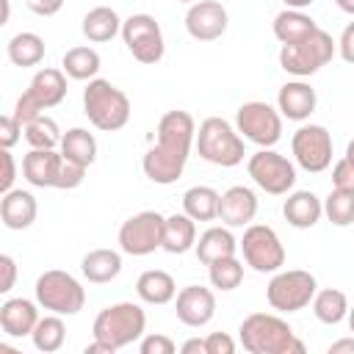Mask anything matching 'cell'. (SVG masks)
<instances>
[{
    "label": "cell",
    "mask_w": 354,
    "mask_h": 354,
    "mask_svg": "<svg viewBox=\"0 0 354 354\" xmlns=\"http://www.w3.org/2000/svg\"><path fill=\"white\" fill-rule=\"evenodd\" d=\"M241 346L249 354H304V343L293 335L290 324L271 313H252L238 326Z\"/></svg>",
    "instance_id": "cell-1"
},
{
    "label": "cell",
    "mask_w": 354,
    "mask_h": 354,
    "mask_svg": "<svg viewBox=\"0 0 354 354\" xmlns=\"http://www.w3.org/2000/svg\"><path fill=\"white\" fill-rule=\"evenodd\" d=\"M83 113L102 133H116L130 122V100L111 80L94 77L83 88Z\"/></svg>",
    "instance_id": "cell-2"
},
{
    "label": "cell",
    "mask_w": 354,
    "mask_h": 354,
    "mask_svg": "<svg viewBox=\"0 0 354 354\" xmlns=\"http://www.w3.org/2000/svg\"><path fill=\"white\" fill-rule=\"evenodd\" d=\"M196 152L202 160L213 166L232 169L243 160L246 147H243V136L238 133V127H232L221 116H207L196 130Z\"/></svg>",
    "instance_id": "cell-3"
},
{
    "label": "cell",
    "mask_w": 354,
    "mask_h": 354,
    "mask_svg": "<svg viewBox=\"0 0 354 354\" xmlns=\"http://www.w3.org/2000/svg\"><path fill=\"white\" fill-rule=\"evenodd\" d=\"M144 329H147V313L141 310V304H133V301H119L100 310L91 324L94 337L108 343L113 351L141 340Z\"/></svg>",
    "instance_id": "cell-4"
},
{
    "label": "cell",
    "mask_w": 354,
    "mask_h": 354,
    "mask_svg": "<svg viewBox=\"0 0 354 354\" xmlns=\"http://www.w3.org/2000/svg\"><path fill=\"white\" fill-rule=\"evenodd\" d=\"M335 50H337V41L324 28H315L301 41L282 44L279 66L293 77H310V75H315L321 66H326L335 58Z\"/></svg>",
    "instance_id": "cell-5"
},
{
    "label": "cell",
    "mask_w": 354,
    "mask_h": 354,
    "mask_svg": "<svg viewBox=\"0 0 354 354\" xmlns=\"http://www.w3.org/2000/svg\"><path fill=\"white\" fill-rule=\"evenodd\" d=\"M33 293H36L39 307H44L50 313H58V315H77L83 310V304H86L83 285L69 271H61V268L44 271L36 279Z\"/></svg>",
    "instance_id": "cell-6"
},
{
    "label": "cell",
    "mask_w": 354,
    "mask_h": 354,
    "mask_svg": "<svg viewBox=\"0 0 354 354\" xmlns=\"http://www.w3.org/2000/svg\"><path fill=\"white\" fill-rule=\"evenodd\" d=\"M318 293V282L310 271L290 268V271H274L271 282L266 285V299L279 313H299L307 304H313V296Z\"/></svg>",
    "instance_id": "cell-7"
},
{
    "label": "cell",
    "mask_w": 354,
    "mask_h": 354,
    "mask_svg": "<svg viewBox=\"0 0 354 354\" xmlns=\"http://www.w3.org/2000/svg\"><path fill=\"white\" fill-rule=\"evenodd\" d=\"M249 177L254 180L257 188H263L271 196H282L296 185V166L285 155H279L271 147H260L249 163H246Z\"/></svg>",
    "instance_id": "cell-8"
},
{
    "label": "cell",
    "mask_w": 354,
    "mask_h": 354,
    "mask_svg": "<svg viewBox=\"0 0 354 354\" xmlns=\"http://www.w3.org/2000/svg\"><path fill=\"white\" fill-rule=\"evenodd\" d=\"M238 249L246 266H252L257 274H274L285 266V246L268 224H249L238 241Z\"/></svg>",
    "instance_id": "cell-9"
},
{
    "label": "cell",
    "mask_w": 354,
    "mask_h": 354,
    "mask_svg": "<svg viewBox=\"0 0 354 354\" xmlns=\"http://www.w3.org/2000/svg\"><path fill=\"white\" fill-rule=\"evenodd\" d=\"M235 127L243 136V141H252L257 147H274L282 138V113L268 102L252 100L238 108Z\"/></svg>",
    "instance_id": "cell-10"
},
{
    "label": "cell",
    "mask_w": 354,
    "mask_h": 354,
    "mask_svg": "<svg viewBox=\"0 0 354 354\" xmlns=\"http://www.w3.org/2000/svg\"><path fill=\"white\" fill-rule=\"evenodd\" d=\"M163 224L166 216L158 210H141L130 216L119 227V249L133 257H147L155 249H163Z\"/></svg>",
    "instance_id": "cell-11"
},
{
    "label": "cell",
    "mask_w": 354,
    "mask_h": 354,
    "mask_svg": "<svg viewBox=\"0 0 354 354\" xmlns=\"http://www.w3.org/2000/svg\"><path fill=\"white\" fill-rule=\"evenodd\" d=\"M122 41L130 50V55L138 64H158L166 53L163 30L155 17L149 14H133L122 22Z\"/></svg>",
    "instance_id": "cell-12"
},
{
    "label": "cell",
    "mask_w": 354,
    "mask_h": 354,
    "mask_svg": "<svg viewBox=\"0 0 354 354\" xmlns=\"http://www.w3.org/2000/svg\"><path fill=\"white\" fill-rule=\"evenodd\" d=\"M296 166L310 174H321L332 166V136L324 124H301L290 138Z\"/></svg>",
    "instance_id": "cell-13"
},
{
    "label": "cell",
    "mask_w": 354,
    "mask_h": 354,
    "mask_svg": "<svg viewBox=\"0 0 354 354\" xmlns=\"http://www.w3.org/2000/svg\"><path fill=\"white\" fill-rule=\"evenodd\" d=\"M230 25L227 8L218 0H196L185 14V30L196 41H216Z\"/></svg>",
    "instance_id": "cell-14"
},
{
    "label": "cell",
    "mask_w": 354,
    "mask_h": 354,
    "mask_svg": "<svg viewBox=\"0 0 354 354\" xmlns=\"http://www.w3.org/2000/svg\"><path fill=\"white\" fill-rule=\"evenodd\" d=\"M174 313H177L180 324H185L191 329H199V326L213 321V315H216V296H213L210 288L185 285L174 296Z\"/></svg>",
    "instance_id": "cell-15"
},
{
    "label": "cell",
    "mask_w": 354,
    "mask_h": 354,
    "mask_svg": "<svg viewBox=\"0 0 354 354\" xmlns=\"http://www.w3.org/2000/svg\"><path fill=\"white\" fill-rule=\"evenodd\" d=\"M158 144L180 152V155H191V147L196 144V122L188 111H169L160 116L158 122Z\"/></svg>",
    "instance_id": "cell-16"
},
{
    "label": "cell",
    "mask_w": 354,
    "mask_h": 354,
    "mask_svg": "<svg viewBox=\"0 0 354 354\" xmlns=\"http://www.w3.org/2000/svg\"><path fill=\"white\" fill-rule=\"evenodd\" d=\"M185 163H188V155H180V152H171L160 144H152L144 158H141V169L144 174L155 183V185H171L183 177L185 171Z\"/></svg>",
    "instance_id": "cell-17"
},
{
    "label": "cell",
    "mask_w": 354,
    "mask_h": 354,
    "mask_svg": "<svg viewBox=\"0 0 354 354\" xmlns=\"http://www.w3.org/2000/svg\"><path fill=\"white\" fill-rule=\"evenodd\" d=\"M257 216V196L246 185H232L221 194L218 202V218L227 227H249Z\"/></svg>",
    "instance_id": "cell-18"
},
{
    "label": "cell",
    "mask_w": 354,
    "mask_h": 354,
    "mask_svg": "<svg viewBox=\"0 0 354 354\" xmlns=\"http://www.w3.org/2000/svg\"><path fill=\"white\" fill-rule=\"evenodd\" d=\"M318 105V97H315V88L304 80H288L279 94H277V108L285 119L290 122H304L310 119V113L315 111Z\"/></svg>",
    "instance_id": "cell-19"
},
{
    "label": "cell",
    "mask_w": 354,
    "mask_h": 354,
    "mask_svg": "<svg viewBox=\"0 0 354 354\" xmlns=\"http://www.w3.org/2000/svg\"><path fill=\"white\" fill-rule=\"evenodd\" d=\"M61 163H64L61 149L58 152L55 149H30L22 158V177L33 188H55Z\"/></svg>",
    "instance_id": "cell-20"
},
{
    "label": "cell",
    "mask_w": 354,
    "mask_h": 354,
    "mask_svg": "<svg viewBox=\"0 0 354 354\" xmlns=\"http://www.w3.org/2000/svg\"><path fill=\"white\" fill-rule=\"evenodd\" d=\"M39 216L36 196L22 188H11L0 199V218L6 230H28Z\"/></svg>",
    "instance_id": "cell-21"
},
{
    "label": "cell",
    "mask_w": 354,
    "mask_h": 354,
    "mask_svg": "<svg viewBox=\"0 0 354 354\" xmlns=\"http://www.w3.org/2000/svg\"><path fill=\"white\" fill-rule=\"evenodd\" d=\"M39 304V301H36ZM30 299H6L0 304V329L8 337H25L39 324V310Z\"/></svg>",
    "instance_id": "cell-22"
},
{
    "label": "cell",
    "mask_w": 354,
    "mask_h": 354,
    "mask_svg": "<svg viewBox=\"0 0 354 354\" xmlns=\"http://www.w3.org/2000/svg\"><path fill=\"white\" fill-rule=\"evenodd\" d=\"M282 216L290 227L296 230H310L321 221L324 216V202L313 194V191H293L288 194L285 205H282Z\"/></svg>",
    "instance_id": "cell-23"
},
{
    "label": "cell",
    "mask_w": 354,
    "mask_h": 354,
    "mask_svg": "<svg viewBox=\"0 0 354 354\" xmlns=\"http://www.w3.org/2000/svg\"><path fill=\"white\" fill-rule=\"evenodd\" d=\"M30 97L47 111V108H55L64 102L66 97V72L64 69H55V66H44L33 75L30 86H28Z\"/></svg>",
    "instance_id": "cell-24"
},
{
    "label": "cell",
    "mask_w": 354,
    "mask_h": 354,
    "mask_svg": "<svg viewBox=\"0 0 354 354\" xmlns=\"http://www.w3.org/2000/svg\"><path fill=\"white\" fill-rule=\"evenodd\" d=\"M194 249H196L199 263L210 266V263H216V260L232 257V254L238 252V241H235V235L230 232V227H207V230L199 235V241H196Z\"/></svg>",
    "instance_id": "cell-25"
},
{
    "label": "cell",
    "mask_w": 354,
    "mask_h": 354,
    "mask_svg": "<svg viewBox=\"0 0 354 354\" xmlns=\"http://www.w3.org/2000/svg\"><path fill=\"white\" fill-rule=\"evenodd\" d=\"M196 246V221L188 213H171L163 224V249L169 254H185Z\"/></svg>",
    "instance_id": "cell-26"
},
{
    "label": "cell",
    "mask_w": 354,
    "mask_h": 354,
    "mask_svg": "<svg viewBox=\"0 0 354 354\" xmlns=\"http://www.w3.org/2000/svg\"><path fill=\"white\" fill-rule=\"evenodd\" d=\"M80 271L88 282L105 285L122 274V254L116 249H91L80 260Z\"/></svg>",
    "instance_id": "cell-27"
},
{
    "label": "cell",
    "mask_w": 354,
    "mask_h": 354,
    "mask_svg": "<svg viewBox=\"0 0 354 354\" xmlns=\"http://www.w3.org/2000/svg\"><path fill=\"white\" fill-rule=\"evenodd\" d=\"M136 293L144 304H169L177 296V282L160 268H149L136 279Z\"/></svg>",
    "instance_id": "cell-28"
},
{
    "label": "cell",
    "mask_w": 354,
    "mask_h": 354,
    "mask_svg": "<svg viewBox=\"0 0 354 354\" xmlns=\"http://www.w3.org/2000/svg\"><path fill=\"white\" fill-rule=\"evenodd\" d=\"M122 22L124 19H119V14L111 6H97V8L86 11L80 30H83V36L88 41L102 44V41H111L116 33H122Z\"/></svg>",
    "instance_id": "cell-29"
},
{
    "label": "cell",
    "mask_w": 354,
    "mask_h": 354,
    "mask_svg": "<svg viewBox=\"0 0 354 354\" xmlns=\"http://www.w3.org/2000/svg\"><path fill=\"white\" fill-rule=\"evenodd\" d=\"M315 19L299 8H285L274 17V36L282 41V44H293V41H301L304 36H310L315 30Z\"/></svg>",
    "instance_id": "cell-30"
},
{
    "label": "cell",
    "mask_w": 354,
    "mask_h": 354,
    "mask_svg": "<svg viewBox=\"0 0 354 354\" xmlns=\"http://www.w3.org/2000/svg\"><path fill=\"white\" fill-rule=\"evenodd\" d=\"M6 55L14 66H36L44 61V39L33 30H22L8 39Z\"/></svg>",
    "instance_id": "cell-31"
},
{
    "label": "cell",
    "mask_w": 354,
    "mask_h": 354,
    "mask_svg": "<svg viewBox=\"0 0 354 354\" xmlns=\"http://www.w3.org/2000/svg\"><path fill=\"white\" fill-rule=\"evenodd\" d=\"M218 202L221 194L210 185H194L183 194V213H188L194 221H213L218 218Z\"/></svg>",
    "instance_id": "cell-32"
},
{
    "label": "cell",
    "mask_w": 354,
    "mask_h": 354,
    "mask_svg": "<svg viewBox=\"0 0 354 354\" xmlns=\"http://www.w3.org/2000/svg\"><path fill=\"white\" fill-rule=\"evenodd\" d=\"M102 66V58L94 47H72L61 58V69L72 80H94Z\"/></svg>",
    "instance_id": "cell-33"
},
{
    "label": "cell",
    "mask_w": 354,
    "mask_h": 354,
    "mask_svg": "<svg viewBox=\"0 0 354 354\" xmlns=\"http://www.w3.org/2000/svg\"><path fill=\"white\" fill-rule=\"evenodd\" d=\"M61 155H64L66 160L91 166V163L97 160V138H94V133H88L86 127H72V130H66L64 138H61Z\"/></svg>",
    "instance_id": "cell-34"
},
{
    "label": "cell",
    "mask_w": 354,
    "mask_h": 354,
    "mask_svg": "<svg viewBox=\"0 0 354 354\" xmlns=\"http://www.w3.org/2000/svg\"><path fill=\"white\" fill-rule=\"evenodd\" d=\"M348 307L351 304H348L346 293L337 290V288H324V290H318L313 296V313H315V318L321 324H329V326H335L343 318H348Z\"/></svg>",
    "instance_id": "cell-35"
},
{
    "label": "cell",
    "mask_w": 354,
    "mask_h": 354,
    "mask_svg": "<svg viewBox=\"0 0 354 354\" xmlns=\"http://www.w3.org/2000/svg\"><path fill=\"white\" fill-rule=\"evenodd\" d=\"M30 340H33V346H36L39 351H44V354L58 351V348L64 346V340H66V326H64L61 315H58V313H50V315H44V318H39L36 329L30 332Z\"/></svg>",
    "instance_id": "cell-36"
},
{
    "label": "cell",
    "mask_w": 354,
    "mask_h": 354,
    "mask_svg": "<svg viewBox=\"0 0 354 354\" xmlns=\"http://www.w3.org/2000/svg\"><path fill=\"white\" fill-rule=\"evenodd\" d=\"M61 130L55 124V119L50 116H36L30 124H25V141L30 144V149H55L61 147Z\"/></svg>",
    "instance_id": "cell-37"
},
{
    "label": "cell",
    "mask_w": 354,
    "mask_h": 354,
    "mask_svg": "<svg viewBox=\"0 0 354 354\" xmlns=\"http://www.w3.org/2000/svg\"><path fill=\"white\" fill-rule=\"evenodd\" d=\"M207 277H210V285L216 290H235L243 282V263L235 254L224 257V260H216V263L207 266Z\"/></svg>",
    "instance_id": "cell-38"
},
{
    "label": "cell",
    "mask_w": 354,
    "mask_h": 354,
    "mask_svg": "<svg viewBox=\"0 0 354 354\" xmlns=\"http://www.w3.org/2000/svg\"><path fill=\"white\" fill-rule=\"evenodd\" d=\"M324 216H326L335 227H348V224H354V191L332 188L329 196L324 199Z\"/></svg>",
    "instance_id": "cell-39"
},
{
    "label": "cell",
    "mask_w": 354,
    "mask_h": 354,
    "mask_svg": "<svg viewBox=\"0 0 354 354\" xmlns=\"http://www.w3.org/2000/svg\"><path fill=\"white\" fill-rule=\"evenodd\" d=\"M86 169H88V166H83V163H75V160H66V158H64V163H61V169H58L55 188H61V191H72V188L83 185V180H86Z\"/></svg>",
    "instance_id": "cell-40"
},
{
    "label": "cell",
    "mask_w": 354,
    "mask_h": 354,
    "mask_svg": "<svg viewBox=\"0 0 354 354\" xmlns=\"http://www.w3.org/2000/svg\"><path fill=\"white\" fill-rule=\"evenodd\" d=\"M22 136H25V124L14 113H8V116L0 119V147L3 149H11Z\"/></svg>",
    "instance_id": "cell-41"
},
{
    "label": "cell",
    "mask_w": 354,
    "mask_h": 354,
    "mask_svg": "<svg viewBox=\"0 0 354 354\" xmlns=\"http://www.w3.org/2000/svg\"><path fill=\"white\" fill-rule=\"evenodd\" d=\"M138 351L141 354H174L177 346L166 335H144L141 343H138Z\"/></svg>",
    "instance_id": "cell-42"
},
{
    "label": "cell",
    "mask_w": 354,
    "mask_h": 354,
    "mask_svg": "<svg viewBox=\"0 0 354 354\" xmlns=\"http://www.w3.org/2000/svg\"><path fill=\"white\" fill-rule=\"evenodd\" d=\"M44 113V108L30 97V91H22V97L17 100V105H14V116L22 122V124H30L36 116H41Z\"/></svg>",
    "instance_id": "cell-43"
},
{
    "label": "cell",
    "mask_w": 354,
    "mask_h": 354,
    "mask_svg": "<svg viewBox=\"0 0 354 354\" xmlns=\"http://www.w3.org/2000/svg\"><path fill=\"white\" fill-rule=\"evenodd\" d=\"M332 188H343V191H354V163L340 158L332 166Z\"/></svg>",
    "instance_id": "cell-44"
},
{
    "label": "cell",
    "mask_w": 354,
    "mask_h": 354,
    "mask_svg": "<svg viewBox=\"0 0 354 354\" xmlns=\"http://www.w3.org/2000/svg\"><path fill=\"white\" fill-rule=\"evenodd\" d=\"M205 346H207V354H232L235 351V340L227 332H210L205 337Z\"/></svg>",
    "instance_id": "cell-45"
},
{
    "label": "cell",
    "mask_w": 354,
    "mask_h": 354,
    "mask_svg": "<svg viewBox=\"0 0 354 354\" xmlns=\"http://www.w3.org/2000/svg\"><path fill=\"white\" fill-rule=\"evenodd\" d=\"M0 158H3V177H0V191L6 194V191H11V188H14V180H17V163H14V155H11V149H3V152H0Z\"/></svg>",
    "instance_id": "cell-46"
},
{
    "label": "cell",
    "mask_w": 354,
    "mask_h": 354,
    "mask_svg": "<svg viewBox=\"0 0 354 354\" xmlns=\"http://www.w3.org/2000/svg\"><path fill=\"white\" fill-rule=\"evenodd\" d=\"M337 53L346 64H354V22H348L337 39Z\"/></svg>",
    "instance_id": "cell-47"
},
{
    "label": "cell",
    "mask_w": 354,
    "mask_h": 354,
    "mask_svg": "<svg viewBox=\"0 0 354 354\" xmlns=\"http://www.w3.org/2000/svg\"><path fill=\"white\" fill-rule=\"evenodd\" d=\"M0 268H3V282H0V293H8L14 288L17 279V263L11 254H0Z\"/></svg>",
    "instance_id": "cell-48"
},
{
    "label": "cell",
    "mask_w": 354,
    "mask_h": 354,
    "mask_svg": "<svg viewBox=\"0 0 354 354\" xmlns=\"http://www.w3.org/2000/svg\"><path fill=\"white\" fill-rule=\"evenodd\" d=\"M25 6L36 14V17H53L61 11L64 0H25Z\"/></svg>",
    "instance_id": "cell-49"
},
{
    "label": "cell",
    "mask_w": 354,
    "mask_h": 354,
    "mask_svg": "<svg viewBox=\"0 0 354 354\" xmlns=\"http://www.w3.org/2000/svg\"><path fill=\"white\" fill-rule=\"evenodd\" d=\"M180 351H183V354H207V346H205V340L191 337V340H185V343L180 346Z\"/></svg>",
    "instance_id": "cell-50"
},
{
    "label": "cell",
    "mask_w": 354,
    "mask_h": 354,
    "mask_svg": "<svg viewBox=\"0 0 354 354\" xmlns=\"http://www.w3.org/2000/svg\"><path fill=\"white\" fill-rule=\"evenodd\" d=\"M329 354H354V337L335 340V343L329 346Z\"/></svg>",
    "instance_id": "cell-51"
},
{
    "label": "cell",
    "mask_w": 354,
    "mask_h": 354,
    "mask_svg": "<svg viewBox=\"0 0 354 354\" xmlns=\"http://www.w3.org/2000/svg\"><path fill=\"white\" fill-rule=\"evenodd\" d=\"M86 354H113V348H111L108 343H102V340L94 337V343L86 346Z\"/></svg>",
    "instance_id": "cell-52"
},
{
    "label": "cell",
    "mask_w": 354,
    "mask_h": 354,
    "mask_svg": "<svg viewBox=\"0 0 354 354\" xmlns=\"http://www.w3.org/2000/svg\"><path fill=\"white\" fill-rule=\"evenodd\" d=\"M282 3H285V8H299V11H301V8L313 6L315 0H282Z\"/></svg>",
    "instance_id": "cell-53"
},
{
    "label": "cell",
    "mask_w": 354,
    "mask_h": 354,
    "mask_svg": "<svg viewBox=\"0 0 354 354\" xmlns=\"http://www.w3.org/2000/svg\"><path fill=\"white\" fill-rule=\"evenodd\" d=\"M337 3V8L340 11H346V14H351L354 17V0H335Z\"/></svg>",
    "instance_id": "cell-54"
},
{
    "label": "cell",
    "mask_w": 354,
    "mask_h": 354,
    "mask_svg": "<svg viewBox=\"0 0 354 354\" xmlns=\"http://www.w3.org/2000/svg\"><path fill=\"white\" fill-rule=\"evenodd\" d=\"M343 158H346V160H351V163H354V138H351V141H348V147H346V155H343Z\"/></svg>",
    "instance_id": "cell-55"
},
{
    "label": "cell",
    "mask_w": 354,
    "mask_h": 354,
    "mask_svg": "<svg viewBox=\"0 0 354 354\" xmlns=\"http://www.w3.org/2000/svg\"><path fill=\"white\" fill-rule=\"evenodd\" d=\"M3 3V25L8 22V14H11V8H8V0H0Z\"/></svg>",
    "instance_id": "cell-56"
},
{
    "label": "cell",
    "mask_w": 354,
    "mask_h": 354,
    "mask_svg": "<svg viewBox=\"0 0 354 354\" xmlns=\"http://www.w3.org/2000/svg\"><path fill=\"white\" fill-rule=\"evenodd\" d=\"M348 329L354 332V307H348Z\"/></svg>",
    "instance_id": "cell-57"
},
{
    "label": "cell",
    "mask_w": 354,
    "mask_h": 354,
    "mask_svg": "<svg viewBox=\"0 0 354 354\" xmlns=\"http://www.w3.org/2000/svg\"><path fill=\"white\" fill-rule=\"evenodd\" d=\"M177 3H196V0H177Z\"/></svg>",
    "instance_id": "cell-58"
}]
</instances>
